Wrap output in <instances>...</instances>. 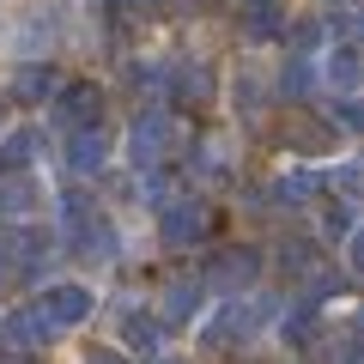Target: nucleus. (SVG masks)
<instances>
[{"label":"nucleus","instance_id":"nucleus-8","mask_svg":"<svg viewBox=\"0 0 364 364\" xmlns=\"http://www.w3.org/2000/svg\"><path fill=\"white\" fill-rule=\"evenodd\" d=\"M164 128H170L164 116H140V128H134V158H140V164H152V158L164 152Z\"/></svg>","mask_w":364,"mask_h":364},{"label":"nucleus","instance_id":"nucleus-12","mask_svg":"<svg viewBox=\"0 0 364 364\" xmlns=\"http://www.w3.org/2000/svg\"><path fill=\"white\" fill-rule=\"evenodd\" d=\"M31 207V182H6L0 188V213H25Z\"/></svg>","mask_w":364,"mask_h":364},{"label":"nucleus","instance_id":"nucleus-2","mask_svg":"<svg viewBox=\"0 0 364 364\" xmlns=\"http://www.w3.org/2000/svg\"><path fill=\"white\" fill-rule=\"evenodd\" d=\"M207 231H213V207L207 200H176V207L164 213V237L170 243H200Z\"/></svg>","mask_w":364,"mask_h":364},{"label":"nucleus","instance_id":"nucleus-16","mask_svg":"<svg viewBox=\"0 0 364 364\" xmlns=\"http://www.w3.org/2000/svg\"><path fill=\"white\" fill-rule=\"evenodd\" d=\"M91 364H116V358H91Z\"/></svg>","mask_w":364,"mask_h":364},{"label":"nucleus","instance_id":"nucleus-6","mask_svg":"<svg viewBox=\"0 0 364 364\" xmlns=\"http://www.w3.org/2000/svg\"><path fill=\"white\" fill-rule=\"evenodd\" d=\"M49 334H55V328L43 322L37 310H18L13 322H6V346H43V340H49Z\"/></svg>","mask_w":364,"mask_h":364},{"label":"nucleus","instance_id":"nucleus-7","mask_svg":"<svg viewBox=\"0 0 364 364\" xmlns=\"http://www.w3.org/2000/svg\"><path fill=\"white\" fill-rule=\"evenodd\" d=\"M255 267H261V261L249 255V249H225V255L213 261V279H219V286H243V279H249Z\"/></svg>","mask_w":364,"mask_h":364},{"label":"nucleus","instance_id":"nucleus-1","mask_svg":"<svg viewBox=\"0 0 364 364\" xmlns=\"http://www.w3.org/2000/svg\"><path fill=\"white\" fill-rule=\"evenodd\" d=\"M37 316L49 328H73V322H85V316H91V291L85 286H55L49 298L37 304Z\"/></svg>","mask_w":364,"mask_h":364},{"label":"nucleus","instance_id":"nucleus-11","mask_svg":"<svg viewBox=\"0 0 364 364\" xmlns=\"http://www.w3.org/2000/svg\"><path fill=\"white\" fill-rule=\"evenodd\" d=\"M49 85H55V73L49 67H31V73H18V97H31V104H37V97H49Z\"/></svg>","mask_w":364,"mask_h":364},{"label":"nucleus","instance_id":"nucleus-13","mask_svg":"<svg viewBox=\"0 0 364 364\" xmlns=\"http://www.w3.org/2000/svg\"><path fill=\"white\" fill-rule=\"evenodd\" d=\"M195 298H200L195 286H176V291H170V304H164V310H170V322H182V316H195Z\"/></svg>","mask_w":364,"mask_h":364},{"label":"nucleus","instance_id":"nucleus-5","mask_svg":"<svg viewBox=\"0 0 364 364\" xmlns=\"http://www.w3.org/2000/svg\"><path fill=\"white\" fill-rule=\"evenodd\" d=\"M97 109H104V97H97L91 85H73V91L61 97V116L79 122V128H97Z\"/></svg>","mask_w":364,"mask_h":364},{"label":"nucleus","instance_id":"nucleus-10","mask_svg":"<svg viewBox=\"0 0 364 364\" xmlns=\"http://www.w3.org/2000/svg\"><path fill=\"white\" fill-rule=\"evenodd\" d=\"M328 79H334V91H352V79H358V55L334 49V55H328Z\"/></svg>","mask_w":364,"mask_h":364},{"label":"nucleus","instance_id":"nucleus-3","mask_svg":"<svg viewBox=\"0 0 364 364\" xmlns=\"http://www.w3.org/2000/svg\"><path fill=\"white\" fill-rule=\"evenodd\" d=\"M249 322H255V310H249V304H225V310L207 322V346H231V340H243Z\"/></svg>","mask_w":364,"mask_h":364},{"label":"nucleus","instance_id":"nucleus-9","mask_svg":"<svg viewBox=\"0 0 364 364\" xmlns=\"http://www.w3.org/2000/svg\"><path fill=\"white\" fill-rule=\"evenodd\" d=\"M122 340L140 346V352H152L158 346V322H152V316H140V310H128V316H122Z\"/></svg>","mask_w":364,"mask_h":364},{"label":"nucleus","instance_id":"nucleus-15","mask_svg":"<svg viewBox=\"0 0 364 364\" xmlns=\"http://www.w3.org/2000/svg\"><path fill=\"white\" fill-rule=\"evenodd\" d=\"M286 91H291V97L310 91V61H291V67H286Z\"/></svg>","mask_w":364,"mask_h":364},{"label":"nucleus","instance_id":"nucleus-14","mask_svg":"<svg viewBox=\"0 0 364 364\" xmlns=\"http://www.w3.org/2000/svg\"><path fill=\"white\" fill-rule=\"evenodd\" d=\"M31 152H37L31 134H25V140H6V146H0V164H31Z\"/></svg>","mask_w":364,"mask_h":364},{"label":"nucleus","instance_id":"nucleus-4","mask_svg":"<svg viewBox=\"0 0 364 364\" xmlns=\"http://www.w3.org/2000/svg\"><path fill=\"white\" fill-rule=\"evenodd\" d=\"M109 158V134H97V128H79L73 140H67V164L73 170H97Z\"/></svg>","mask_w":364,"mask_h":364}]
</instances>
